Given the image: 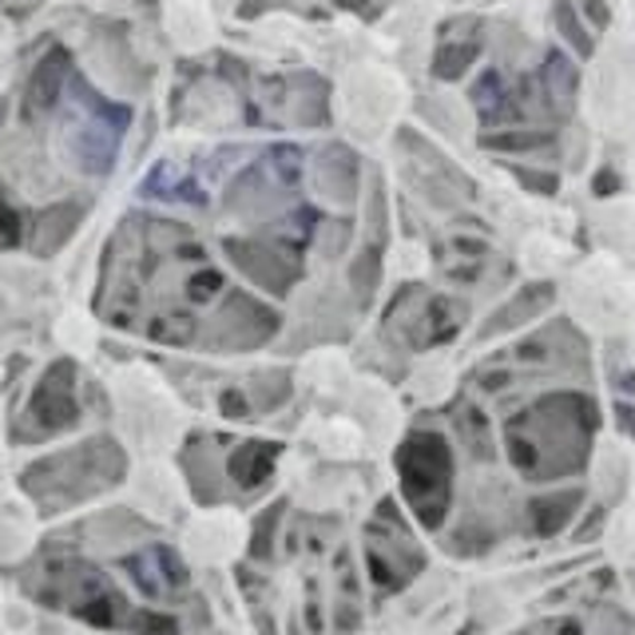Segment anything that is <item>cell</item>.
Masks as SVG:
<instances>
[{
  "label": "cell",
  "mask_w": 635,
  "mask_h": 635,
  "mask_svg": "<svg viewBox=\"0 0 635 635\" xmlns=\"http://www.w3.org/2000/svg\"><path fill=\"white\" fill-rule=\"evenodd\" d=\"M123 449L111 437H96L60 457L40 460L37 469L24 473V488L32 497H65V500H88L100 488H111L123 480Z\"/></svg>",
  "instance_id": "6da1fadb"
},
{
  "label": "cell",
  "mask_w": 635,
  "mask_h": 635,
  "mask_svg": "<svg viewBox=\"0 0 635 635\" xmlns=\"http://www.w3.org/2000/svg\"><path fill=\"white\" fill-rule=\"evenodd\" d=\"M397 480L425 528H437L449 508L453 453L441 433H409L397 449Z\"/></svg>",
  "instance_id": "7a4b0ae2"
},
{
  "label": "cell",
  "mask_w": 635,
  "mask_h": 635,
  "mask_svg": "<svg viewBox=\"0 0 635 635\" xmlns=\"http://www.w3.org/2000/svg\"><path fill=\"white\" fill-rule=\"evenodd\" d=\"M80 406H76V361L72 358H56L52 366L40 374L32 401H28V421L37 425L40 437L60 433L68 425H76Z\"/></svg>",
  "instance_id": "3957f363"
},
{
  "label": "cell",
  "mask_w": 635,
  "mask_h": 635,
  "mask_svg": "<svg viewBox=\"0 0 635 635\" xmlns=\"http://www.w3.org/2000/svg\"><path fill=\"white\" fill-rule=\"evenodd\" d=\"M211 330L219 334L215 350H255L278 330V314L270 306L255 302L250 295H242V290H230L222 298L219 314H215Z\"/></svg>",
  "instance_id": "277c9868"
},
{
  "label": "cell",
  "mask_w": 635,
  "mask_h": 635,
  "mask_svg": "<svg viewBox=\"0 0 635 635\" xmlns=\"http://www.w3.org/2000/svg\"><path fill=\"white\" fill-rule=\"evenodd\" d=\"M222 250L250 282H258L270 295H286L298 278V258L286 255L282 242L270 239H222Z\"/></svg>",
  "instance_id": "5b68a950"
},
{
  "label": "cell",
  "mask_w": 635,
  "mask_h": 635,
  "mask_svg": "<svg viewBox=\"0 0 635 635\" xmlns=\"http://www.w3.org/2000/svg\"><path fill=\"white\" fill-rule=\"evenodd\" d=\"M72 72H76L72 52H68L65 44H48L24 80V100H20L24 120H44V116H52V111L60 108V100L68 96Z\"/></svg>",
  "instance_id": "8992f818"
},
{
  "label": "cell",
  "mask_w": 635,
  "mask_h": 635,
  "mask_svg": "<svg viewBox=\"0 0 635 635\" xmlns=\"http://www.w3.org/2000/svg\"><path fill=\"white\" fill-rule=\"evenodd\" d=\"M83 215H88V204L68 195V199H56V204H44L32 219V255L37 258H52L72 242V235L80 230Z\"/></svg>",
  "instance_id": "52a82bcc"
},
{
  "label": "cell",
  "mask_w": 635,
  "mask_h": 635,
  "mask_svg": "<svg viewBox=\"0 0 635 635\" xmlns=\"http://www.w3.org/2000/svg\"><path fill=\"white\" fill-rule=\"evenodd\" d=\"M123 568L131 572V581L143 588V596H183L187 568L171 548H148V553L128 556Z\"/></svg>",
  "instance_id": "ba28073f"
},
{
  "label": "cell",
  "mask_w": 635,
  "mask_h": 635,
  "mask_svg": "<svg viewBox=\"0 0 635 635\" xmlns=\"http://www.w3.org/2000/svg\"><path fill=\"white\" fill-rule=\"evenodd\" d=\"M282 457L278 441H242L239 449L227 457V473L239 488H258L275 473V460Z\"/></svg>",
  "instance_id": "9c48e42d"
},
{
  "label": "cell",
  "mask_w": 635,
  "mask_h": 635,
  "mask_svg": "<svg viewBox=\"0 0 635 635\" xmlns=\"http://www.w3.org/2000/svg\"><path fill=\"white\" fill-rule=\"evenodd\" d=\"M576 505H581V493H553V497H536L533 505H528V516H533L536 533L553 536L568 525Z\"/></svg>",
  "instance_id": "30bf717a"
},
{
  "label": "cell",
  "mask_w": 635,
  "mask_h": 635,
  "mask_svg": "<svg viewBox=\"0 0 635 635\" xmlns=\"http://www.w3.org/2000/svg\"><path fill=\"white\" fill-rule=\"evenodd\" d=\"M473 60H477V44H457V40H445L433 56V76H441V80H460V76L469 72Z\"/></svg>",
  "instance_id": "8fae6325"
},
{
  "label": "cell",
  "mask_w": 635,
  "mask_h": 635,
  "mask_svg": "<svg viewBox=\"0 0 635 635\" xmlns=\"http://www.w3.org/2000/svg\"><path fill=\"white\" fill-rule=\"evenodd\" d=\"M24 242V219L9 204V195L0 191V250H17Z\"/></svg>",
  "instance_id": "7c38bea8"
},
{
  "label": "cell",
  "mask_w": 635,
  "mask_h": 635,
  "mask_svg": "<svg viewBox=\"0 0 635 635\" xmlns=\"http://www.w3.org/2000/svg\"><path fill=\"white\" fill-rule=\"evenodd\" d=\"M131 632L136 635H179V619L167 616V612L139 608L136 616H131Z\"/></svg>",
  "instance_id": "4fadbf2b"
},
{
  "label": "cell",
  "mask_w": 635,
  "mask_h": 635,
  "mask_svg": "<svg viewBox=\"0 0 635 635\" xmlns=\"http://www.w3.org/2000/svg\"><path fill=\"white\" fill-rule=\"evenodd\" d=\"M556 24H564V28H568V37H576V40H572V44L581 48L584 56L592 52V32L581 24V20L572 17V4H556Z\"/></svg>",
  "instance_id": "5bb4252c"
},
{
  "label": "cell",
  "mask_w": 635,
  "mask_h": 635,
  "mask_svg": "<svg viewBox=\"0 0 635 635\" xmlns=\"http://www.w3.org/2000/svg\"><path fill=\"white\" fill-rule=\"evenodd\" d=\"M278 513H282V505H275L267 516H258V520H255V540H250V553H255V556H267L270 553V536H275Z\"/></svg>",
  "instance_id": "9a60e30c"
},
{
  "label": "cell",
  "mask_w": 635,
  "mask_h": 635,
  "mask_svg": "<svg viewBox=\"0 0 635 635\" xmlns=\"http://www.w3.org/2000/svg\"><path fill=\"white\" fill-rule=\"evenodd\" d=\"M219 409H222V417H235V421L250 414L247 397H242L239 389H227V394H222V401H219Z\"/></svg>",
  "instance_id": "2e32d148"
},
{
  "label": "cell",
  "mask_w": 635,
  "mask_h": 635,
  "mask_svg": "<svg viewBox=\"0 0 635 635\" xmlns=\"http://www.w3.org/2000/svg\"><path fill=\"white\" fill-rule=\"evenodd\" d=\"M581 4H584V20H588V24H592V20H596V28H608V20H612V12H608V4H604V0H581Z\"/></svg>",
  "instance_id": "e0dca14e"
},
{
  "label": "cell",
  "mask_w": 635,
  "mask_h": 635,
  "mask_svg": "<svg viewBox=\"0 0 635 635\" xmlns=\"http://www.w3.org/2000/svg\"><path fill=\"white\" fill-rule=\"evenodd\" d=\"M624 187V179L612 171V167H599V176H596V183H592V191L596 195H612V191H619Z\"/></svg>",
  "instance_id": "ac0fdd59"
},
{
  "label": "cell",
  "mask_w": 635,
  "mask_h": 635,
  "mask_svg": "<svg viewBox=\"0 0 635 635\" xmlns=\"http://www.w3.org/2000/svg\"><path fill=\"white\" fill-rule=\"evenodd\" d=\"M9 116H12V100H9V96H0V131H4V123H9Z\"/></svg>",
  "instance_id": "d6986e66"
},
{
  "label": "cell",
  "mask_w": 635,
  "mask_h": 635,
  "mask_svg": "<svg viewBox=\"0 0 635 635\" xmlns=\"http://www.w3.org/2000/svg\"><path fill=\"white\" fill-rule=\"evenodd\" d=\"M330 4H338V9H350V12H358V9H366L369 0H330Z\"/></svg>",
  "instance_id": "ffe728a7"
}]
</instances>
